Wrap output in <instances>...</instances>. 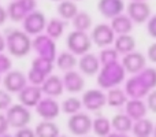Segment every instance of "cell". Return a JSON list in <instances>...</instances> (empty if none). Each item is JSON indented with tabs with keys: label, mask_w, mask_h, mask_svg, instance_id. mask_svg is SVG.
I'll return each mask as SVG.
<instances>
[{
	"label": "cell",
	"mask_w": 156,
	"mask_h": 137,
	"mask_svg": "<svg viewBox=\"0 0 156 137\" xmlns=\"http://www.w3.org/2000/svg\"><path fill=\"white\" fill-rule=\"evenodd\" d=\"M154 89H156V69L145 67L127 80L125 92L130 99H144Z\"/></svg>",
	"instance_id": "1"
},
{
	"label": "cell",
	"mask_w": 156,
	"mask_h": 137,
	"mask_svg": "<svg viewBox=\"0 0 156 137\" xmlns=\"http://www.w3.org/2000/svg\"><path fill=\"white\" fill-rule=\"evenodd\" d=\"M5 48L15 58H23L32 49V38L26 32L19 29L5 30Z\"/></svg>",
	"instance_id": "2"
},
{
	"label": "cell",
	"mask_w": 156,
	"mask_h": 137,
	"mask_svg": "<svg viewBox=\"0 0 156 137\" xmlns=\"http://www.w3.org/2000/svg\"><path fill=\"white\" fill-rule=\"evenodd\" d=\"M125 69L122 63H111L103 67L101 71L97 74V84L103 89H112L118 88V85L125 80Z\"/></svg>",
	"instance_id": "3"
},
{
	"label": "cell",
	"mask_w": 156,
	"mask_h": 137,
	"mask_svg": "<svg viewBox=\"0 0 156 137\" xmlns=\"http://www.w3.org/2000/svg\"><path fill=\"white\" fill-rule=\"evenodd\" d=\"M92 38L86 32H81V30H73L69 33L67 38H66V45L67 49L74 55H82L88 54L92 48Z\"/></svg>",
	"instance_id": "4"
},
{
	"label": "cell",
	"mask_w": 156,
	"mask_h": 137,
	"mask_svg": "<svg viewBox=\"0 0 156 137\" xmlns=\"http://www.w3.org/2000/svg\"><path fill=\"white\" fill-rule=\"evenodd\" d=\"M7 121L10 124V128L14 129H21V128H26L32 121V114L27 107L23 104H12L5 113Z\"/></svg>",
	"instance_id": "5"
},
{
	"label": "cell",
	"mask_w": 156,
	"mask_h": 137,
	"mask_svg": "<svg viewBox=\"0 0 156 137\" xmlns=\"http://www.w3.org/2000/svg\"><path fill=\"white\" fill-rule=\"evenodd\" d=\"M93 119L85 113H77L67 119V129L73 136L83 137L92 132Z\"/></svg>",
	"instance_id": "6"
},
{
	"label": "cell",
	"mask_w": 156,
	"mask_h": 137,
	"mask_svg": "<svg viewBox=\"0 0 156 137\" xmlns=\"http://www.w3.org/2000/svg\"><path fill=\"white\" fill-rule=\"evenodd\" d=\"M36 10V0H14L8 4V18L14 22H23L30 13Z\"/></svg>",
	"instance_id": "7"
},
{
	"label": "cell",
	"mask_w": 156,
	"mask_h": 137,
	"mask_svg": "<svg viewBox=\"0 0 156 137\" xmlns=\"http://www.w3.org/2000/svg\"><path fill=\"white\" fill-rule=\"evenodd\" d=\"M90 38L92 43L99 48H108L115 41V32L112 30L111 25L99 23L92 29Z\"/></svg>",
	"instance_id": "8"
},
{
	"label": "cell",
	"mask_w": 156,
	"mask_h": 137,
	"mask_svg": "<svg viewBox=\"0 0 156 137\" xmlns=\"http://www.w3.org/2000/svg\"><path fill=\"white\" fill-rule=\"evenodd\" d=\"M82 106L88 111L99 113L107 104V95L100 89H88L82 95Z\"/></svg>",
	"instance_id": "9"
},
{
	"label": "cell",
	"mask_w": 156,
	"mask_h": 137,
	"mask_svg": "<svg viewBox=\"0 0 156 137\" xmlns=\"http://www.w3.org/2000/svg\"><path fill=\"white\" fill-rule=\"evenodd\" d=\"M3 86L10 93H19L25 86H27V77L19 70H10L3 75Z\"/></svg>",
	"instance_id": "10"
},
{
	"label": "cell",
	"mask_w": 156,
	"mask_h": 137,
	"mask_svg": "<svg viewBox=\"0 0 156 137\" xmlns=\"http://www.w3.org/2000/svg\"><path fill=\"white\" fill-rule=\"evenodd\" d=\"M38 117L43 118V121H54L60 114V104L54 99V97H43L36 106Z\"/></svg>",
	"instance_id": "11"
},
{
	"label": "cell",
	"mask_w": 156,
	"mask_h": 137,
	"mask_svg": "<svg viewBox=\"0 0 156 137\" xmlns=\"http://www.w3.org/2000/svg\"><path fill=\"white\" fill-rule=\"evenodd\" d=\"M22 23H23V32H26L29 36H38L47 27V18L44 13L34 10L23 19Z\"/></svg>",
	"instance_id": "12"
},
{
	"label": "cell",
	"mask_w": 156,
	"mask_h": 137,
	"mask_svg": "<svg viewBox=\"0 0 156 137\" xmlns=\"http://www.w3.org/2000/svg\"><path fill=\"white\" fill-rule=\"evenodd\" d=\"M32 48L40 55V58H45L54 62L55 59V43L49 36H43L38 34L34 40H32Z\"/></svg>",
	"instance_id": "13"
},
{
	"label": "cell",
	"mask_w": 156,
	"mask_h": 137,
	"mask_svg": "<svg viewBox=\"0 0 156 137\" xmlns=\"http://www.w3.org/2000/svg\"><path fill=\"white\" fill-rule=\"evenodd\" d=\"M127 16L136 23H145L151 18V7L145 2H130L127 5Z\"/></svg>",
	"instance_id": "14"
},
{
	"label": "cell",
	"mask_w": 156,
	"mask_h": 137,
	"mask_svg": "<svg viewBox=\"0 0 156 137\" xmlns=\"http://www.w3.org/2000/svg\"><path fill=\"white\" fill-rule=\"evenodd\" d=\"M43 99V91L41 86L37 85H27L22 89L18 93V100L21 104H23L25 107L30 108V107H36L38 104V102Z\"/></svg>",
	"instance_id": "15"
},
{
	"label": "cell",
	"mask_w": 156,
	"mask_h": 137,
	"mask_svg": "<svg viewBox=\"0 0 156 137\" xmlns=\"http://www.w3.org/2000/svg\"><path fill=\"white\" fill-rule=\"evenodd\" d=\"M122 66H123L125 71L130 73V74H138L147 67V59L141 52L133 51L123 56Z\"/></svg>",
	"instance_id": "16"
},
{
	"label": "cell",
	"mask_w": 156,
	"mask_h": 137,
	"mask_svg": "<svg viewBox=\"0 0 156 137\" xmlns=\"http://www.w3.org/2000/svg\"><path fill=\"white\" fill-rule=\"evenodd\" d=\"M78 67H80L81 74L88 75V77L99 74V71H100L99 56H96L94 54H90V52L82 55V56L78 59Z\"/></svg>",
	"instance_id": "17"
},
{
	"label": "cell",
	"mask_w": 156,
	"mask_h": 137,
	"mask_svg": "<svg viewBox=\"0 0 156 137\" xmlns=\"http://www.w3.org/2000/svg\"><path fill=\"white\" fill-rule=\"evenodd\" d=\"M63 85L69 93H80L83 91L85 80L80 71L70 70V71H66L63 75Z\"/></svg>",
	"instance_id": "18"
},
{
	"label": "cell",
	"mask_w": 156,
	"mask_h": 137,
	"mask_svg": "<svg viewBox=\"0 0 156 137\" xmlns=\"http://www.w3.org/2000/svg\"><path fill=\"white\" fill-rule=\"evenodd\" d=\"M41 91L44 95H47L48 97H58L63 93L65 91V85H63V78H60L59 75L51 74L45 78V81L41 85Z\"/></svg>",
	"instance_id": "19"
},
{
	"label": "cell",
	"mask_w": 156,
	"mask_h": 137,
	"mask_svg": "<svg viewBox=\"0 0 156 137\" xmlns=\"http://www.w3.org/2000/svg\"><path fill=\"white\" fill-rule=\"evenodd\" d=\"M97 8L104 18L112 19L115 16L121 15L125 8V4L122 0H99Z\"/></svg>",
	"instance_id": "20"
},
{
	"label": "cell",
	"mask_w": 156,
	"mask_h": 137,
	"mask_svg": "<svg viewBox=\"0 0 156 137\" xmlns=\"http://www.w3.org/2000/svg\"><path fill=\"white\" fill-rule=\"evenodd\" d=\"M125 110L126 114L133 119V121H138V119L147 118V113H148V107L147 103L143 99H130L125 104Z\"/></svg>",
	"instance_id": "21"
},
{
	"label": "cell",
	"mask_w": 156,
	"mask_h": 137,
	"mask_svg": "<svg viewBox=\"0 0 156 137\" xmlns=\"http://www.w3.org/2000/svg\"><path fill=\"white\" fill-rule=\"evenodd\" d=\"M56 11L59 18L63 19V21H70V19L73 21L77 14L80 13L76 2H73V0H62V2H59Z\"/></svg>",
	"instance_id": "22"
},
{
	"label": "cell",
	"mask_w": 156,
	"mask_h": 137,
	"mask_svg": "<svg viewBox=\"0 0 156 137\" xmlns=\"http://www.w3.org/2000/svg\"><path fill=\"white\" fill-rule=\"evenodd\" d=\"M133 124H134V121L127 114H122V113L114 115L112 119H111V126L118 133H126L127 135L129 132H132Z\"/></svg>",
	"instance_id": "23"
},
{
	"label": "cell",
	"mask_w": 156,
	"mask_h": 137,
	"mask_svg": "<svg viewBox=\"0 0 156 137\" xmlns=\"http://www.w3.org/2000/svg\"><path fill=\"white\" fill-rule=\"evenodd\" d=\"M111 27L116 34L122 36V34H129L133 30V21L129 18L127 15H121L115 16V18L111 19Z\"/></svg>",
	"instance_id": "24"
},
{
	"label": "cell",
	"mask_w": 156,
	"mask_h": 137,
	"mask_svg": "<svg viewBox=\"0 0 156 137\" xmlns=\"http://www.w3.org/2000/svg\"><path fill=\"white\" fill-rule=\"evenodd\" d=\"M37 137H59L60 130L59 126L54 121H41L34 128Z\"/></svg>",
	"instance_id": "25"
},
{
	"label": "cell",
	"mask_w": 156,
	"mask_h": 137,
	"mask_svg": "<svg viewBox=\"0 0 156 137\" xmlns=\"http://www.w3.org/2000/svg\"><path fill=\"white\" fill-rule=\"evenodd\" d=\"M114 43H115L116 52H118V54H123V56L136 49V40H134V37L130 34L118 36Z\"/></svg>",
	"instance_id": "26"
},
{
	"label": "cell",
	"mask_w": 156,
	"mask_h": 137,
	"mask_svg": "<svg viewBox=\"0 0 156 137\" xmlns=\"http://www.w3.org/2000/svg\"><path fill=\"white\" fill-rule=\"evenodd\" d=\"M154 122L148 118H143L134 121L133 124V129L132 133L134 135V137H151L154 133Z\"/></svg>",
	"instance_id": "27"
},
{
	"label": "cell",
	"mask_w": 156,
	"mask_h": 137,
	"mask_svg": "<svg viewBox=\"0 0 156 137\" xmlns=\"http://www.w3.org/2000/svg\"><path fill=\"white\" fill-rule=\"evenodd\" d=\"M56 66L59 70L66 73V71H70V70H74V67L78 66V60H77L76 55L71 54L70 51H63L62 54L58 55Z\"/></svg>",
	"instance_id": "28"
},
{
	"label": "cell",
	"mask_w": 156,
	"mask_h": 137,
	"mask_svg": "<svg viewBox=\"0 0 156 137\" xmlns=\"http://www.w3.org/2000/svg\"><path fill=\"white\" fill-rule=\"evenodd\" d=\"M127 103V95L123 89L121 88H112L107 93V104L110 107L119 108Z\"/></svg>",
	"instance_id": "29"
},
{
	"label": "cell",
	"mask_w": 156,
	"mask_h": 137,
	"mask_svg": "<svg viewBox=\"0 0 156 137\" xmlns=\"http://www.w3.org/2000/svg\"><path fill=\"white\" fill-rule=\"evenodd\" d=\"M111 129H112L111 121L108 118H105V117L99 115L93 119L92 130H93V133L97 137H107L111 133Z\"/></svg>",
	"instance_id": "30"
},
{
	"label": "cell",
	"mask_w": 156,
	"mask_h": 137,
	"mask_svg": "<svg viewBox=\"0 0 156 137\" xmlns=\"http://www.w3.org/2000/svg\"><path fill=\"white\" fill-rule=\"evenodd\" d=\"M82 100L78 99L77 96H70L67 99L63 100L62 106H60V110L65 114H69V115H74L77 113H81V108H82Z\"/></svg>",
	"instance_id": "31"
},
{
	"label": "cell",
	"mask_w": 156,
	"mask_h": 137,
	"mask_svg": "<svg viewBox=\"0 0 156 137\" xmlns=\"http://www.w3.org/2000/svg\"><path fill=\"white\" fill-rule=\"evenodd\" d=\"M74 30H81V32H86L92 27L93 21H92L90 14H88L86 11H80L76 15V18L73 19Z\"/></svg>",
	"instance_id": "32"
},
{
	"label": "cell",
	"mask_w": 156,
	"mask_h": 137,
	"mask_svg": "<svg viewBox=\"0 0 156 137\" xmlns=\"http://www.w3.org/2000/svg\"><path fill=\"white\" fill-rule=\"evenodd\" d=\"M65 22L60 18H51V21L47 22V33L52 40H56L60 36L63 34V30H65Z\"/></svg>",
	"instance_id": "33"
},
{
	"label": "cell",
	"mask_w": 156,
	"mask_h": 137,
	"mask_svg": "<svg viewBox=\"0 0 156 137\" xmlns=\"http://www.w3.org/2000/svg\"><path fill=\"white\" fill-rule=\"evenodd\" d=\"M52 67H54V62H52V60L45 59V58H40V56L36 58L32 63V70L40 73V74L44 75V77L51 75Z\"/></svg>",
	"instance_id": "34"
},
{
	"label": "cell",
	"mask_w": 156,
	"mask_h": 137,
	"mask_svg": "<svg viewBox=\"0 0 156 137\" xmlns=\"http://www.w3.org/2000/svg\"><path fill=\"white\" fill-rule=\"evenodd\" d=\"M100 63L103 66L111 65V63H115L116 59H118V52H116L115 48H104L99 55Z\"/></svg>",
	"instance_id": "35"
},
{
	"label": "cell",
	"mask_w": 156,
	"mask_h": 137,
	"mask_svg": "<svg viewBox=\"0 0 156 137\" xmlns=\"http://www.w3.org/2000/svg\"><path fill=\"white\" fill-rule=\"evenodd\" d=\"M12 106V96L10 92H7L5 89H0V113L2 111H7L8 108Z\"/></svg>",
	"instance_id": "36"
},
{
	"label": "cell",
	"mask_w": 156,
	"mask_h": 137,
	"mask_svg": "<svg viewBox=\"0 0 156 137\" xmlns=\"http://www.w3.org/2000/svg\"><path fill=\"white\" fill-rule=\"evenodd\" d=\"M11 59L4 54H0V75L2 74H7L8 71L11 70Z\"/></svg>",
	"instance_id": "37"
},
{
	"label": "cell",
	"mask_w": 156,
	"mask_h": 137,
	"mask_svg": "<svg viewBox=\"0 0 156 137\" xmlns=\"http://www.w3.org/2000/svg\"><path fill=\"white\" fill-rule=\"evenodd\" d=\"M147 107H148V110L151 111V113L156 114V89L149 92V95L147 96Z\"/></svg>",
	"instance_id": "38"
},
{
	"label": "cell",
	"mask_w": 156,
	"mask_h": 137,
	"mask_svg": "<svg viewBox=\"0 0 156 137\" xmlns=\"http://www.w3.org/2000/svg\"><path fill=\"white\" fill-rule=\"evenodd\" d=\"M14 137H37V136H36L34 129L26 126V128L16 129V132H15V135H14Z\"/></svg>",
	"instance_id": "39"
},
{
	"label": "cell",
	"mask_w": 156,
	"mask_h": 137,
	"mask_svg": "<svg viewBox=\"0 0 156 137\" xmlns=\"http://www.w3.org/2000/svg\"><path fill=\"white\" fill-rule=\"evenodd\" d=\"M147 30H148V34L152 38H156V15L151 16L149 21L147 22Z\"/></svg>",
	"instance_id": "40"
},
{
	"label": "cell",
	"mask_w": 156,
	"mask_h": 137,
	"mask_svg": "<svg viewBox=\"0 0 156 137\" xmlns=\"http://www.w3.org/2000/svg\"><path fill=\"white\" fill-rule=\"evenodd\" d=\"M8 129H10V124L7 121V117H5V114L0 113V136L8 133Z\"/></svg>",
	"instance_id": "41"
},
{
	"label": "cell",
	"mask_w": 156,
	"mask_h": 137,
	"mask_svg": "<svg viewBox=\"0 0 156 137\" xmlns=\"http://www.w3.org/2000/svg\"><path fill=\"white\" fill-rule=\"evenodd\" d=\"M148 59L151 62L156 63V43H154L152 45L148 47Z\"/></svg>",
	"instance_id": "42"
},
{
	"label": "cell",
	"mask_w": 156,
	"mask_h": 137,
	"mask_svg": "<svg viewBox=\"0 0 156 137\" xmlns=\"http://www.w3.org/2000/svg\"><path fill=\"white\" fill-rule=\"evenodd\" d=\"M8 19V14H7V8H4L3 5H0V26L4 25V22Z\"/></svg>",
	"instance_id": "43"
},
{
	"label": "cell",
	"mask_w": 156,
	"mask_h": 137,
	"mask_svg": "<svg viewBox=\"0 0 156 137\" xmlns=\"http://www.w3.org/2000/svg\"><path fill=\"white\" fill-rule=\"evenodd\" d=\"M4 49H5V37L0 33V54H3Z\"/></svg>",
	"instance_id": "44"
},
{
	"label": "cell",
	"mask_w": 156,
	"mask_h": 137,
	"mask_svg": "<svg viewBox=\"0 0 156 137\" xmlns=\"http://www.w3.org/2000/svg\"><path fill=\"white\" fill-rule=\"evenodd\" d=\"M107 137H129L126 133H118V132H114V133H110Z\"/></svg>",
	"instance_id": "45"
},
{
	"label": "cell",
	"mask_w": 156,
	"mask_h": 137,
	"mask_svg": "<svg viewBox=\"0 0 156 137\" xmlns=\"http://www.w3.org/2000/svg\"><path fill=\"white\" fill-rule=\"evenodd\" d=\"M152 136L156 137V124H155V126H154V133H152Z\"/></svg>",
	"instance_id": "46"
},
{
	"label": "cell",
	"mask_w": 156,
	"mask_h": 137,
	"mask_svg": "<svg viewBox=\"0 0 156 137\" xmlns=\"http://www.w3.org/2000/svg\"><path fill=\"white\" fill-rule=\"evenodd\" d=\"M0 137H14V136H11V135H8V133H5V135H3V136H0Z\"/></svg>",
	"instance_id": "47"
},
{
	"label": "cell",
	"mask_w": 156,
	"mask_h": 137,
	"mask_svg": "<svg viewBox=\"0 0 156 137\" xmlns=\"http://www.w3.org/2000/svg\"><path fill=\"white\" fill-rule=\"evenodd\" d=\"M133 2H145V0H133Z\"/></svg>",
	"instance_id": "48"
},
{
	"label": "cell",
	"mask_w": 156,
	"mask_h": 137,
	"mask_svg": "<svg viewBox=\"0 0 156 137\" xmlns=\"http://www.w3.org/2000/svg\"><path fill=\"white\" fill-rule=\"evenodd\" d=\"M59 137H69V136H66V135H60Z\"/></svg>",
	"instance_id": "49"
},
{
	"label": "cell",
	"mask_w": 156,
	"mask_h": 137,
	"mask_svg": "<svg viewBox=\"0 0 156 137\" xmlns=\"http://www.w3.org/2000/svg\"><path fill=\"white\" fill-rule=\"evenodd\" d=\"M2 80H3V77H2V75H0V82H2Z\"/></svg>",
	"instance_id": "50"
},
{
	"label": "cell",
	"mask_w": 156,
	"mask_h": 137,
	"mask_svg": "<svg viewBox=\"0 0 156 137\" xmlns=\"http://www.w3.org/2000/svg\"><path fill=\"white\" fill-rule=\"evenodd\" d=\"M54 2H62V0H54Z\"/></svg>",
	"instance_id": "51"
},
{
	"label": "cell",
	"mask_w": 156,
	"mask_h": 137,
	"mask_svg": "<svg viewBox=\"0 0 156 137\" xmlns=\"http://www.w3.org/2000/svg\"><path fill=\"white\" fill-rule=\"evenodd\" d=\"M73 2H80V0H73Z\"/></svg>",
	"instance_id": "52"
},
{
	"label": "cell",
	"mask_w": 156,
	"mask_h": 137,
	"mask_svg": "<svg viewBox=\"0 0 156 137\" xmlns=\"http://www.w3.org/2000/svg\"><path fill=\"white\" fill-rule=\"evenodd\" d=\"M85 137H86V136H85Z\"/></svg>",
	"instance_id": "53"
}]
</instances>
